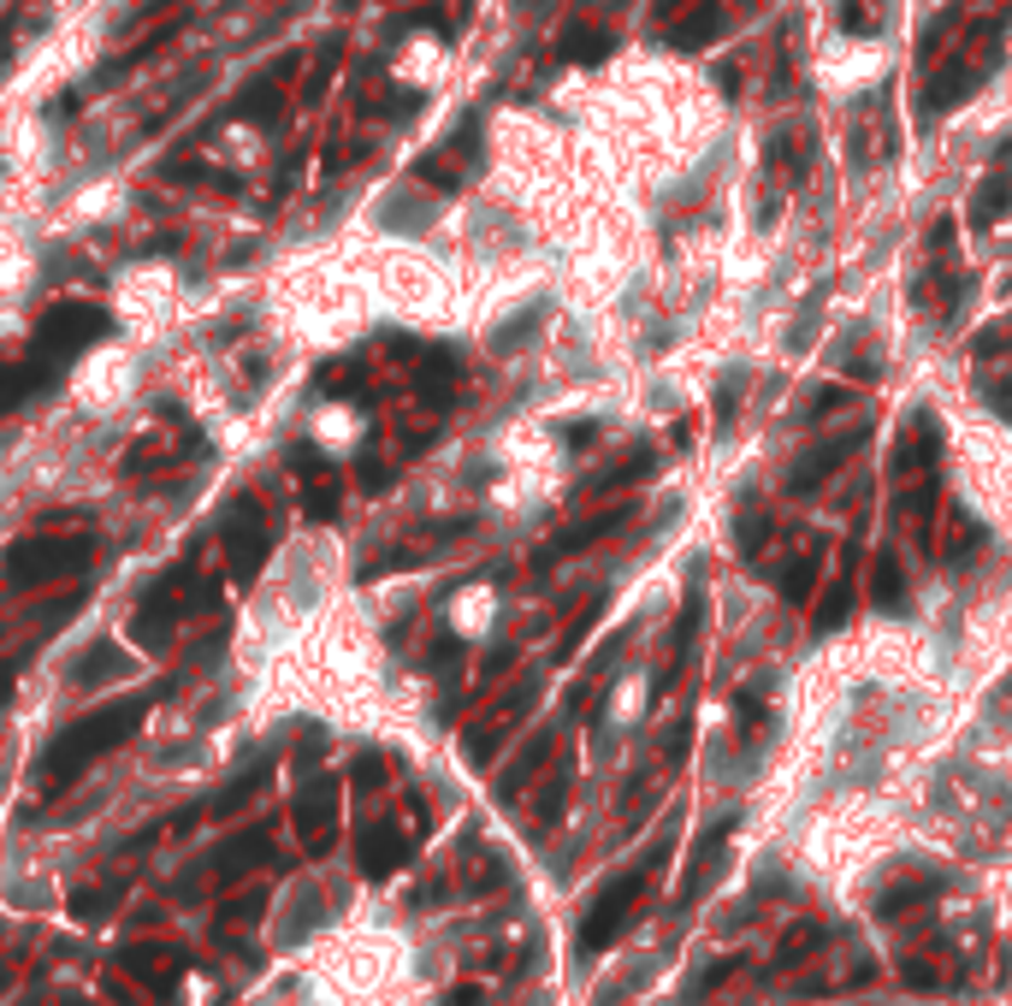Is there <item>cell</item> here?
I'll return each mask as SVG.
<instances>
[{"instance_id":"cell-17","label":"cell","mask_w":1012,"mask_h":1006,"mask_svg":"<svg viewBox=\"0 0 1012 1006\" xmlns=\"http://www.w3.org/2000/svg\"><path fill=\"white\" fill-rule=\"evenodd\" d=\"M1006 208H1012V184H1006V178H989V184H983V201L971 208V231H989Z\"/></svg>"},{"instance_id":"cell-24","label":"cell","mask_w":1012,"mask_h":1006,"mask_svg":"<svg viewBox=\"0 0 1012 1006\" xmlns=\"http://www.w3.org/2000/svg\"><path fill=\"white\" fill-rule=\"evenodd\" d=\"M906 983H912V988H941L948 977H941L936 965H923V960H906Z\"/></svg>"},{"instance_id":"cell-13","label":"cell","mask_w":1012,"mask_h":1006,"mask_svg":"<svg viewBox=\"0 0 1012 1006\" xmlns=\"http://www.w3.org/2000/svg\"><path fill=\"white\" fill-rule=\"evenodd\" d=\"M817 947H829V930H823V924H794V935H787V942L776 947V960H770V965H776V971H794V965L812 960Z\"/></svg>"},{"instance_id":"cell-10","label":"cell","mask_w":1012,"mask_h":1006,"mask_svg":"<svg viewBox=\"0 0 1012 1006\" xmlns=\"http://www.w3.org/2000/svg\"><path fill=\"white\" fill-rule=\"evenodd\" d=\"M723 30H729V19H723V7H693V12H688V19H681L675 30H669V42H675V48H688V54H693V48H705V42H716V37H723Z\"/></svg>"},{"instance_id":"cell-19","label":"cell","mask_w":1012,"mask_h":1006,"mask_svg":"<svg viewBox=\"0 0 1012 1006\" xmlns=\"http://www.w3.org/2000/svg\"><path fill=\"white\" fill-rule=\"evenodd\" d=\"M847 604H853V581L840 574V581L829 587V599L817 604V634H829V628H840V622H847Z\"/></svg>"},{"instance_id":"cell-5","label":"cell","mask_w":1012,"mask_h":1006,"mask_svg":"<svg viewBox=\"0 0 1012 1006\" xmlns=\"http://www.w3.org/2000/svg\"><path fill=\"white\" fill-rule=\"evenodd\" d=\"M178 592H184V569L161 574L143 599H136V616H131V634L143 652H166L173 645V616H178Z\"/></svg>"},{"instance_id":"cell-22","label":"cell","mask_w":1012,"mask_h":1006,"mask_svg":"<svg viewBox=\"0 0 1012 1006\" xmlns=\"http://www.w3.org/2000/svg\"><path fill=\"white\" fill-rule=\"evenodd\" d=\"M338 54H344V48H320V65H314V77H308V90H302V107H314V101L326 95V83H332V72H338Z\"/></svg>"},{"instance_id":"cell-23","label":"cell","mask_w":1012,"mask_h":1006,"mask_svg":"<svg viewBox=\"0 0 1012 1006\" xmlns=\"http://www.w3.org/2000/svg\"><path fill=\"white\" fill-rule=\"evenodd\" d=\"M817 562H823V551H805L794 569H787V581H782V592L787 599H805V592H812V574H817Z\"/></svg>"},{"instance_id":"cell-4","label":"cell","mask_w":1012,"mask_h":1006,"mask_svg":"<svg viewBox=\"0 0 1012 1006\" xmlns=\"http://www.w3.org/2000/svg\"><path fill=\"white\" fill-rule=\"evenodd\" d=\"M136 716H143V698H136V705H118V711H101V716H90V723H78L72 735L54 746V764H60V770H78L83 758H95V753H107V746L125 740L136 728Z\"/></svg>"},{"instance_id":"cell-6","label":"cell","mask_w":1012,"mask_h":1006,"mask_svg":"<svg viewBox=\"0 0 1012 1006\" xmlns=\"http://www.w3.org/2000/svg\"><path fill=\"white\" fill-rule=\"evenodd\" d=\"M297 72H302V54L272 60L267 72L237 95V118H249V125H272V118L285 113V90H290V77H297Z\"/></svg>"},{"instance_id":"cell-30","label":"cell","mask_w":1012,"mask_h":1006,"mask_svg":"<svg viewBox=\"0 0 1012 1006\" xmlns=\"http://www.w3.org/2000/svg\"><path fill=\"white\" fill-rule=\"evenodd\" d=\"M344 7H355V0H344Z\"/></svg>"},{"instance_id":"cell-2","label":"cell","mask_w":1012,"mask_h":1006,"mask_svg":"<svg viewBox=\"0 0 1012 1006\" xmlns=\"http://www.w3.org/2000/svg\"><path fill=\"white\" fill-rule=\"evenodd\" d=\"M95 562V539L90 533H72V539H54V533H37V539H19L7 551V581L12 587H54V581H72Z\"/></svg>"},{"instance_id":"cell-27","label":"cell","mask_w":1012,"mask_h":1006,"mask_svg":"<svg viewBox=\"0 0 1012 1006\" xmlns=\"http://www.w3.org/2000/svg\"><path fill=\"white\" fill-rule=\"evenodd\" d=\"M569 445H575V450H580V445H592V426H587V421H575V426H569Z\"/></svg>"},{"instance_id":"cell-8","label":"cell","mask_w":1012,"mask_h":1006,"mask_svg":"<svg viewBox=\"0 0 1012 1006\" xmlns=\"http://www.w3.org/2000/svg\"><path fill=\"white\" fill-rule=\"evenodd\" d=\"M297 468H302V509L314 521H332L338 504H344V480H338V468L320 463L314 450H297Z\"/></svg>"},{"instance_id":"cell-28","label":"cell","mask_w":1012,"mask_h":1006,"mask_svg":"<svg viewBox=\"0 0 1012 1006\" xmlns=\"http://www.w3.org/2000/svg\"><path fill=\"white\" fill-rule=\"evenodd\" d=\"M7 687H12V675H7V670H0V698H7Z\"/></svg>"},{"instance_id":"cell-11","label":"cell","mask_w":1012,"mask_h":1006,"mask_svg":"<svg viewBox=\"0 0 1012 1006\" xmlns=\"http://www.w3.org/2000/svg\"><path fill=\"white\" fill-rule=\"evenodd\" d=\"M421 397L433 403V408H444L456 397V355L451 350H426V362H421Z\"/></svg>"},{"instance_id":"cell-3","label":"cell","mask_w":1012,"mask_h":1006,"mask_svg":"<svg viewBox=\"0 0 1012 1006\" xmlns=\"http://www.w3.org/2000/svg\"><path fill=\"white\" fill-rule=\"evenodd\" d=\"M267 557H272V527L261 516V504L244 491V498L226 509V562H231V581L237 587H255V574L267 569Z\"/></svg>"},{"instance_id":"cell-25","label":"cell","mask_w":1012,"mask_h":1006,"mask_svg":"<svg viewBox=\"0 0 1012 1006\" xmlns=\"http://www.w3.org/2000/svg\"><path fill=\"white\" fill-rule=\"evenodd\" d=\"M840 403H847V391H823V397H817L812 408H805V415H812V421H823V415H829V408H840Z\"/></svg>"},{"instance_id":"cell-16","label":"cell","mask_w":1012,"mask_h":1006,"mask_svg":"<svg viewBox=\"0 0 1012 1006\" xmlns=\"http://www.w3.org/2000/svg\"><path fill=\"white\" fill-rule=\"evenodd\" d=\"M616 48V37L610 30H569L562 37V60H575V65H598Z\"/></svg>"},{"instance_id":"cell-9","label":"cell","mask_w":1012,"mask_h":1006,"mask_svg":"<svg viewBox=\"0 0 1012 1006\" xmlns=\"http://www.w3.org/2000/svg\"><path fill=\"white\" fill-rule=\"evenodd\" d=\"M628 521V509H610V516H592V521H580L575 533H557L551 545H545V557L539 562H557V557H569V551H587V545H598L610 533V527H622Z\"/></svg>"},{"instance_id":"cell-1","label":"cell","mask_w":1012,"mask_h":1006,"mask_svg":"<svg viewBox=\"0 0 1012 1006\" xmlns=\"http://www.w3.org/2000/svg\"><path fill=\"white\" fill-rule=\"evenodd\" d=\"M107 332H113V320L101 314L95 302H54V309L37 320V350H30V362L42 367V380H54L72 355L101 344Z\"/></svg>"},{"instance_id":"cell-15","label":"cell","mask_w":1012,"mask_h":1006,"mask_svg":"<svg viewBox=\"0 0 1012 1006\" xmlns=\"http://www.w3.org/2000/svg\"><path fill=\"white\" fill-rule=\"evenodd\" d=\"M48 380H42V367L37 362H24V367H0V415H12L24 397H37Z\"/></svg>"},{"instance_id":"cell-20","label":"cell","mask_w":1012,"mask_h":1006,"mask_svg":"<svg viewBox=\"0 0 1012 1006\" xmlns=\"http://www.w3.org/2000/svg\"><path fill=\"white\" fill-rule=\"evenodd\" d=\"M118 670H125V657H118L113 645H90V652L78 657V681H107Z\"/></svg>"},{"instance_id":"cell-26","label":"cell","mask_w":1012,"mask_h":1006,"mask_svg":"<svg viewBox=\"0 0 1012 1006\" xmlns=\"http://www.w3.org/2000/svg\"><path fill=\"white\" fill-rule=\"evenodd\" d=\"M989 403H994V415L1012 421V391H1006V385H989Z\"/></svg>"},{"instance_id":"cell-12","label":"cell","mask_w":1012,"mask_h":1006,"mask_svg":"<svg viewBox=\"0 0 1012 1006\" xmlns=\"http://www.w3.org/2000/svg\"><path fill=\"white\" fill-rule=\"evenodd\" d=\"M870 604L888 610V616H900V610H906V574H900L895 557H877V562H870Z\"/></svg>"},{"instance_id":"cell-21","label":"cell","mask_w":1012,"mask_h":1006,"mask_svg":"<svg viewBox=\"0 0 1012 1006\" xmlns=\"http://www.w3.org/2000/svg\"><path fill=\"white\" fill-rule=\"evenodd\" d=\"M166 178H178V184H219V190H237V178H231V173H208V166H196V160H173V166H166Z\"/></svg>"},{"instance_id":"cell-18","label":"cell","mask_w":1012,"mask_h":1006,"mask_svg":"<svg viewBox=\"0 0 1012 1006\" xmlns=\"http://www.w3.org/2000/svg\"><path fill=\"white\" fill-rule=\"evenodd\" d=\"M936 894H941V882H906V889H888L877 900V917H900V912H912V906H923V900H936Z\"/></svg>"},{"instance_id":"cell-14","label":"cell","mask_w":1012,"mask_h":1006,"mask_svg":"<svg viewBox=\"0 0 1012 1006\" xmlns=\"http://www.w3.org/2000/svg\"><path fill=\"white\" fill-rule=\"evenodd\" d=\"M936 456V421L930 415H912V426H906V445L895 456V474H912L918 463H930Z\"/></svg>"},{"instance_id":"cell-29","label":"cell","mask_w":1012,"mask_h":1006,"mask_svg":"<svg viewBox=\"0 0 1012 1006\" xmlns=\"http://www.w3.org/2000/svg\"><path fill=\"white\" fill-rule=\"evenodd\" d=\"M658 7H663V12H669V7H681V0H658Z\"/></svg>"},{"instance_id":"cell-7","label":"cell","mask_w":1012,"mask_h":1006,"mask_svg":"<svg viewBox=\"0 0 1012 1006\" xmlns=\"http://www.w3.org/2000/svg\"><path fill=\"white\" fill-rule=\"evenodd\" d=\"M859 445H865V426L840 433L835 445H829V438H823V445H812V450H805L794 468H787V491H794V498H812V491H817L823 480H829V474H835L840 463H847V456L859 450Z\"/></svg>"}]
</instances>
